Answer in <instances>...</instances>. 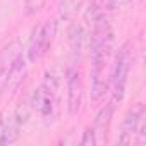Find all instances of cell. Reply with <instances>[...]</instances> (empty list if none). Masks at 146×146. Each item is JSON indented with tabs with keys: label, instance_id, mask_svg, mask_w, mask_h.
I'll return each instance as SVG.
<instances>
[{
	"label": "cell",
	"instance_id": "8fae6325",
	"mask_svg": "<svg viewBox=\"0 0 146 146\" xmlns=\"http://www.w3.org/2000/svg\"><path fill=\"white\" fill-rule=\"evenodd\" d=\"M83 0H62L57 9V19L58 21H69L76 16V12L79 11Z\"/></svg>",
	"mask_w": 146,
	"mask_h": 146
},
{
	"label": "cell",
	"instance_id": "30bf717a",
	"mask_svg": "<svg viewBox=\"0 0 146 146\" xmlns=\"http://www.w3.org/2000/svg\"><path fill=\"white\" fill-rule=\"evenodd\" d=\"M69 43H70V48L74 53H81L86 45L90 43V38L84 31V28L81 24H72L70 29H69Z\"/></svg>",
	"mask_w": 146,
	"mask_h": 146
},
{
	"label": "cell",
	"instance_id": "5bb4252c",
	"mask_svg": "<svg viewBox=\"0 0 146 146\" xmlns=\"http://www.w3.org/2000/svg\"><path fill=\"white\" fill-rule=\"evenodd\" d=\"M81 144L83 146H95L96 144V136H95V131L91 127H86V131L83 134V139H81Z\"/></svg>",
	"mask_w": 146,
	"mask_h": 146
},
{
	"label": "cell",
	"instance_id": "277c9868",
	"mask_svg": "<svg viewBox=\"0 0 146 146\" xmlns=\"http://www.w3.org/2000/svg\"><path fill=\"white\" fill-rule=\"evenodd\" d=\"M143 125H144V105L136 103L132 108H129V112L124 117L120 134L117 137V144H131V143H134L136 134Z\"/></svg>",
	"mask_w": 146,
	"mask_h": 146
},
{
	"label": "cell",
	"instance_id": "7c38bea8",
	"mask_svg": "<svg viewBox=\"0 0 146 146\" xmlns=\"http://www.w3.org/2000/svg\"><path fill=\"white\" fill-rule=\"evenodd\" d=\"M31 98L29 96H26V98H23L21 102H19V105L16 107V110H14V115H12V122H16L19 127H23L26 122H28V119H29V115H31Z\"/></svg>",
	"mask_w": 146,
	"mask_h": 146
},
{
	"label": "cell",
	"instance_id": "9a60e30c",
	"mask_svg": "<svg viewBox=\"0 0 146 146\" xmlns=\"http://www.w3.org/2000/svg\"><path fill=\"white\" fill-rule=\"evenodd\" d=\"M4 124H5V122H4V119H2V113H0V131H2V127H4Z\"/></svg>",
	"mask_w": 146,
	"mask_h": 146
},
{
	"label": "cell",
	"instance_id": "7a4b0ae2",
	"mask_svg": "<svg viewBox=\"0 0 146 146\" xmlns=\"http://www.w3.org/2000/svg\"><path fill=\"white\" fill-rule=\"evenodd\" d=\"M131 64H132V50H131V43H124L119 52L115 53V60H113V67H112V74L108 78L110 81V91H112V102L113 103H120L125 96V90H127V78H129V70H131Z\"/></svg>",
	"mask_w": 146,
	"mask_h": 146
},
{
	"label": "cell",
	"instance_id": "3957f363",
	"mask_svg": "<svg viewBox=\"0 0 146 146\" xmlns=\"http://www.w3.org/2000/svg\"><path fill=\"white\" fill-rule=\"evenodd\" d=\"M55 33H57V21L55 19L45 21L43 24H40L33 31V36H31L29 45H28V60L29 62H36L46 55V52L50 50V46L53 43Z\"/></svg>",
	"mask_w": 146,
	"mask_h": 146
},
{
	"label": "cell",
	"instance_id": "4fadbf2b",
	"mask_svg": "<svg viewBox=\"0 0 146 146\" xmlns=\"http://www.w3.org/2000/svg\"><path fill=\"white\" fill-rule=\"evenodd\" d=\"M21 127L16 124V122H11V124H4L2 131H0V144H12L19 139L21 136Z\"/></svg>",
	"mask_w": 146,
	"mask_h": 146
},
{
	"label": "cell",
	"instance_id": "5b68a950",
	"mask_svg": "<svg viewBox=\"0 0 146 146\" xmlns=\"http://www.w3.org/2000/svg\"><path fill=\"white\" fill-rule=\"evenodd\" d=\"M65 86H67V108L70 115H76L81 110L83 103V83L79 70L70 67L65 72Z\"/></svg>",
	"mask_w": 146,
	"mask_h": 146
},
{
	"label": "cell",
	"instance_id": "ba28073f",
	"mask_svg": "<svg viewBox=\"0 0 146 146\" xmlns=\"http://www.w3.org/2000/svg\"><path fill=\"white\" fill-rule=\"evenodd\" d=\"M19 55H21V50H19V41L17 40L9 41L2 50H0V79L7 74V70L11 69V65L14 64V60Z\"/></svg>",
	"mask_w": 146,
	"mask_h": 146
},
{
	"label": "cell",
	"instance_id": "52a82bcc",
	"mask_svg": "<svg viewBox=\"0 0 146 146\" xmlns=\"http://www.w3.org/2000/svg\"><path fill=\"white\" fill-rule=\"evenodd\" d=\"M24 74H26V58L21 53L14 60V64L11 65V69L7 70V74L2 78L4 79V91L5 93H12L16 88H19V84L24 79Z\"/></svg>",
	"mask_w": 146,
	"mask_h": 146
},
{
	"label": "cell",
	"instance_id": "9c48e42d",
	"mask_svg": "<svg viewBox=\"0 0 146 146\" xmlns=\"http://www.w3.org/2000/svg\"><path fill=\"white\" fill-rule=\"evenodd\" d=\"M110 88V81L107 78V72H91V100L93 102H100L103 100L105 93Z\"/></svg>",
	"mask_w": 146,
	"mask_h": 146
},
{
	"label": "cell",
	"instance_id": "8992f818",
	"mask_svg": "<svg viewBox=\"0 0 146 146\" xmlns=\"http://www.w3.org/2000/svg\"><path fill=\"white\" fill-rule=\"evenodd\" d=\"M113 110H115V103H113V102H108V103L103 105V107L100 108V112L96 113L95 122H93V125H91V129L95 131V136H96V144H102V143L107 141Z\"/></svg>",
	"mask_w": 146,
	"mask_h": 146
},
{
	"label": "cell",
	"instance_id": "6da1fadb",
	"mask_svg": "<svg viewBox=\"0 0 146 146\" xmlns=\"http://www.w3.org/2000/svg\"><path fill=\"white\" fill-rule=\"evenodd\" d=\"M91 26L93 28L88 43L91 48V72H107L108 60L113 50V31L105 14L91 21Z\"/></svg>",
	"mask_w": 146,
	"mask_h": 146
}]
</instances>
